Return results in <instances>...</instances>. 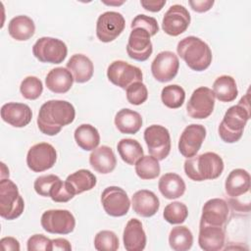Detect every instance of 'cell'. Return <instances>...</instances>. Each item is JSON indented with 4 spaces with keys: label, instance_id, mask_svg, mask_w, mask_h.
Wrapping results in <instances>:
<instances>
[{
    "label": "cell",
    "instance_id": "cell-1",
    "mask_svg": "<svg viewBox=\"0 0 251 251\" xmlns=\"http://www.w3.org/2000/svg\"><path fill=\"white\" fill-rule=\"evenodd\" d=\"M75 117L73 104L66 100H49L41 105L37 116L39 130L49 136L58 134L63 126L72 124Z\"/></svg>",
    "mask_w": 251,
    "mask_h": 251
},
{
    "label": "cell",
    "instance_id": "cell-2",
    "mask_svg": "<svg viewBox=\"0 0 251 251\" xmlns=\"http://www.w3.org/2000/svg\"><path fill=\"white\" fill-rule=\"evenodd\" d=\"M250 116L249 95L246 93L236 105L229 107L225 113L218 128L222 140L226 143L237 142L243 134V129Z\"/></svg>",
    "mask_w": 251,
    "mask_h": 251
},
{
    "label": "cell",
    "instance_id": "cell-3",
    "mask_svg": "<svg viewBox=\"0 0 251 251\" xmlns=\"http://www.w3.org/2000/svg\"><path fill=\"white\" fill-rule=\"evenodd\" d=\"M224 171V161L214 152H205L186 158L184 162L185 175L194 181H204L218 178Z\"/></svg>",
    "mask_w": 251,
    "mask_h": 251
},
{
    "label": "cell",
    "instance_id": "cell-4",
    "mask_svg": "<svg viewBox=\"0 0 251 251\" xmlns=\"http://www.w3.org/2000/svg\"><path fill=\"white\" fill-rule=\"evenodd\" d=\"M176 52L192 71H205L212 63V51L209 45L193 35L182 38L177 43Z\"/></svg>",
    "mask_w": 251,
    "mask_h": 251
},
{
    "label": "cell",
    "instance_id": "cell-5",
    "mask_svg": "<svg viewBox=\"0 0 251 251\" xmlns=\"http://www.w3.org/2000/svg\"><path fill=\"white\" fill-rule=\"evenodd\" d=\"M25 209V202L17 184L11 179L0 180V216L8 221L19 218Z\"/></svg>",
    "mask_w": 251,
    "mask_h": 251
},
{
    "label": "cell",
    "instance_id": "cell-6",
    "mask_svg": "<svg viewBox=\"0 0 251 251\" xmlns=\"http://www.w3.org/2000/svg\"><path fill=\"white\" fill-rule=\"evenodd\" d=\"M32 54L41 63L61 64L68 55V48L62 40L44 36L33 44Z\"/></svg>",
    "mask_w": 251,
    "mask_h": 251
},
{
    "label": "cell",
    "instance_id": "cell-7",
    "mask_svg": "<svg viewBox=\"0 0 251 251\" xmlns=\"http://www.w3.org/2000/svg\"><path fill=\"white\" fill-rule=\"evenodd\" d=\"M144 140L148 152L158 161L168 157L171 151V136L169 130L160 125H152L144 130Z\"/></svg>",
    "mask_w": 251,
    "mask_h": 251
},
{
    "label": "cell",
    "instance_id": "cell-8",
    "mask_svg": "<svg viewBox=\"0 0 251 251\" xmlns=\"http://www.w3.org/2000/svg\"><path fill=\"white\" fill-rule=\"evenodd\" d=\"M41 226L49 233L69 234L75 227V219L68 210L53 209L45 211L41 216Z\"/></svg>",
    "mask_w": 251,
    "mask_h": 251
},
{
    "label": "cell",
    "instance_id": "cell-9",
    "mask_svg": "<svg viewBox=\"0 0 251 251\" xmlns=\"http://www.w3.org/2000/svg\"><path fill=\"white\" fill-rule=\"evenodd\" d=\"M214 107L215 96L213 90L206 86H200L192 92L186 104V112L192 119L203 120L213 113Z\"/></svg>",
    "mask_w": 251,
    "mask_h": 251
},
{
    "label": "cell",
    "instance_id": "cell-10",
    "mask_svg": "<svg viewBox=\"0 0 251 251\" xmlns=\"http://www.w3.org/2000/svg\"><path fill=\"white\" fill-rule=\"evenodd\" d=\"M107 77L115 85L126 89L136 81H142V72L138 67L123 60L112 62L107 69Z\"/></svg>",
    "mask_w": 251,
    "mask_h": 251
},
{
    "label": "cell",
    "instance_id": "cell-11",
    "mask_svg": "<svg viewBox=\"0 0 251 251\" xmlns=\"http://www.w3.org/2000/svg\"><path fill=\"white\" fill-rule=\"evenodd\" d=\"M126 21L121 13L108 11L101 14L96 23V36L105 43L114 41L125 29Z\"/></svg>",
    "mask_w": 251,
    "mask_h": 251
},
{
    "label": "cell",
    "instance_id": "cell-12",
    "mask_svg": "<svg viewBox=\"0 0 251 251\" xmlns=\"http://www.w3.org/2000/svg\"><path fill=\"white\" fill-rule=\"evenodd\" d=\"M56 160V149L47 142L34 144L26 154V165L34 173H41L51 169L55 165Z\"/></svg>",
    "mask_w": 251,
    "mask_h": 251
},
{
    "label": "cell",
    "instance_id": "cell-13",
    "mask_svg": "<svg viewBox=\"0 0 251 251\" xmlns=\"http://www.w3.org/2000/svg\"><path fill=\"white\" fill-rule=\"evenodd\" d=\"M104 211L111 217H123L127 214L130 200L126 192L119 186H108L101 194Z\"/></svg>",
    "mask_w": 251,
    "mask_h": 251
},
{
    "label": "cell",
    "instance_id": "cell-14",
    "mask_svg": "<svg viewBox=\"0 0 251 251\" xmlns=\"http://www.w3.org/2000/svg\"><path fill=\"white\" fill-rule=\"evenodd\" d=\"M191 18L188 10L182 5H173L165 13L162 21V28L168 35L177 36L183 33L189 26Z\"/></svg>",
    "mask_w": 251,
    "mask_h": 251
},
{
    "label": "cell",
    "instance_id": "cell-15",
    "mask_svg": "<svg viewBox=\"0 0 251 251\" xmlns=\"http://www.w3.org/2000/svg\"><path fill=\"white\" fill-rule=\"evenodd\" d=\"M150 37L151 35L147 30L140 27L132 28L126 44L128 57L138 62H144L149 59L153 52Z\"/></svg>",
    "mask_w": 251,
    "mask_h": 251
},
{
    "label": "cell",
    "instance_id": "cell-16",
    "mask_svg": "<svg viewBox=\"0 0 251 251\" xmlns=\"http://www.w3.org/2000/svg\"><path fill=\"white\" fill-rule=\"evenodd\" d=\"M179 69L177 56L172 51L160 52L151 64V73L160 82H168L175 78Z\"/></svg>",
    "mask_w": 251,
    "mask_h": 251
},
{
    "label": "cell",
    "instance_id": "cell-17",
    "mask_svg": "<svg viewBox=\"0 0 251 251\" xmlns=\"http://www.w3.org/2000/svg\"><path fill=\"white\" fill-rule=\"evenodd\" d=\"M206 137V128L202 125L191 124L187 126L178 140V151L185 158L195 156L201 148Z\"/></svg>",
    "mask_w": 251,
    "mask_h": 251
},
{
    "label": "cell",
    "instance_id": "cell-18",
    "mask_svg": "<svg viewBox=\"0 0 251 251\" xmlns=\"http://www.w3.org/2000/svg\"><path fill=\"white\" fill-rule=\"evenodd\" d=\"M229 215L228 204L222 198L208 200L202 208L200 224L224 226Z\"/></svg>",
    "mask_w": 251,
    "mask_h": 251
},
{
    "label": "cell",
    "instance_id": "cell-19",
    "mask_svg": "<svg viewBox=\"0 0 251 251\" xmlns=\"http://www.w3.org/2000/svg\"><path fill=\"white\" fill-rule=\"evenodd\" d=\"M226 232L224 226L200 224L198 244L204 251H219L224 249Z\"/></svg>",
    "mask_w": 251,
    "mask_h": 251
},
{
    "label": "cell",
    "instance_id": "cell-20",
    "mask_svg": "<svg viewBox=\"0 0 251 251\" xmlns=\"http://www.w3.org/2000/svg\"><path fill=\"white\" fill-rule=\"evenodd\" d=\"M2 120L14 127H25L32 119V112L28 105L9 102L1 108Z\"/></svg>",
    "mask_w": 251,
    "mask_h": 251
},
{
    "label": "cell",
    "instance_id": "cell-21",
    "mask_svg": "<svg viewBox=\"0 0 251 251\" xmlns=\"http://www.w3.org/2000/svg\"><path fill=\"white\" fill-rule=\"evenodd\" d=\"M131 205L135 214L143 218H149L158 212L160 200L153 191L141 189L132 195Z\"/></svg>",
    "mask_w": 251,
    "mask_h": 251
},
{
    "label": "cell",
    "instance_id": "cell-22",
    "mask_svg": "<svg viewBox=\"0 0 251 251\" xmlns=\"http://www.w3.org/2000/svg\"><path fill=\"white\" fill-rule=\"evenodd\" d=\"M123 241L126 250L141 251L146 245V234L138 219H130L124 229Z\"/></svg>",
    "mask_w": 251,
    "mask_h": 251
},
{
    "label": "cell",
    "instance_id": "cell-23",
    "mask_svg": "<svg viewBox=\"0 0 251 251\" xmlns=\"http://www.w3.org/2000/svg\"><path fill=\"white\" fill-rule=\"evenodd\" d=\"M89 164L95 172L107 175L115 170L117 159L111 147L102 145L92 150L89 155Z\"/></svg>",
    "mask_w": 251,
    "mask_h": 251
},
{
    "label": "cell",
    "instance_id": "cell-24",
    "mask_svg": "<svg viewBox=\"0 0 251 251\" xmlns=\"http://www.w3.org/2000/svg\"><path fill=\"white\" fill-rule=\"evenodd\" d=\"M250 189V175L246 170L234 169L226 178L225 190L230 198H237Z\"/></svg>",
    "mask_w": 251,
    "mask_h": 251
},
{
    "label": "cell",
    "instance_id": "cell-25",
    "mask_svg": "<svg viewBox=\"0 0 251 251\" xmlns=\"http://www.w3.org/2000/svg\"><path fill=\"white\" fill-rule=\"evenodd\" d=\"M67 69L74 76V80L77 83H84L93 75L94 67L91 60L83 54L73 55L68 63Z\"/></svg>",
    "mask_w": 251,
    "mask_h": 251
},
{
    "label": "cell",
    "instance_id": "cell-26",
    "mask_svg": "<svg viewBox=\"0 0 251 251\" xmlns=\"http://www.w3.org/2000/svg\"><path fill=\"white\" fill-rule=\"evenodd\" d=\"M74 76L67 68L58 67L52 69L46 75L45 84L47 88L58 94L68 92L74 83Z\"/></svg>",
    "mask_w": 251,
    "mask_h": 251
},
{
    "label": "cell",
    "instance_id": "cell-27",
    "mask_svg": "<svg viewBox=\"0 0 251 251\" xmlns=\"http://www.w3.org/2000/svg\"><path fill=\"white\" fill-rule=\"evenodd\" d=\"M161 194L166 199H176L181 197L185 192V182L180 176L175 173H167L161 176L158 182Z\"/></svg>",
    "mask_w": 251,
    "mask_h": 251
},
{
    "label": "cell",
    "instance_id": "cell-28",
    "mask_svg": "<svg viewBox=\"0 0 251 251\" xmlns=\"http://www.w3.org/2000/svg\"><path fill=\"white\" fill-rule=\"evenodd\" d=\"M115 126L121 133L135 134L142 126L141 115L133 110L124 108L115 116Z\"/></svg>",
    "mask_w": 251,
    "mask_h": 251
},
{
    "label": "cell",
    "instance_id": "cell-29",
    "mask_svg": "<svg viewBox=\"0 0 251 251\" xmlns=\"http://www.w3.org/2000/svg\"><path fill=\"white\" fill-rule=\"evenodd\" d=\"M8 32L12 38L18 41L28 40L35 32L34 22L25 15L16 16L9 22Z\"/></svg>",
    "mask_w": 251,
    "mask_h": 251
},
{
    "label": "cell",
    "instance_id": "cell-30",
    "mask_svg": "<svg viewBox=\"0 0 251 251\" xmlns=\"http://www.w3.org/2000/svg\"><path fill=\"white\" fill-rule=\"evenodd\" d=\"M213 93L221 102H232L238 94L235 79L227 75L217 77L213 83Z\"/></svg>",
    "mask_w": 251,
    "mask_h": 251
},
{
    "label": "cell",
    "instance_id": "cell-31",
    "mask_svg": "<svg viewBox=\"0 0 251 251\" xmlns=\"http://www.w3.org/2000/svg\"><path fill=\"white\" fill-rule=\"evenodd\" d=\"M74 136L78 147L84 151H92L100 143V134L97 128L89 124L78 126L75 130Z\"/></svg>",
    "mask_w": 251,
    "mask_h": 251
},
{
    "label": "cell",
    "instance_id": "cell-32",
    "mask_svg": "<svg viewBox=\"0 0 251 251\" xmlns=\"http://www.w3.org/2000/svg\"><path fill=\"white\" fill-rule=\"evenodd\" d=\"M66 181L76 195L84 191L91 190L96 185L97 179L94 174H92L90 171L80 169L68 176Z\"/></svg>",
    "mask_w": 251,
    "mask_h": 251
},
{
    "label": "cell",
    "instance_id": "cell-33",
    "mask_svg": "<svg viewBox=\"0 0 251 251\" xmlns=\"http://www.w3.org/2000/svg\"><path fill=\"white\" fill-rule=\"evenodd\" d=\"M117 149L122 160L127 165H135V163L144 155L140 143L132 138H123L117 144Z\"/></svg>",
    "mask_w": 251,
    "mask_h": 251
},
{
    "label": "cell",
    "instance_id": "cell-34",
    "mask_svg": "<svg viewBox=\"0 0 251 251\" xmlns=\"http://www.w3.org/2000/svg\"><path fill=\"white\" fill-rule=\"evenodd\" d=\"M169 244L175 251H187L193 244L191 230L185 226H177L171 229L169 234Z\"/></svg>",
    "mask_w": 251,
    "mask_h": 251
},
{
    "label": "cell",
    "instance_id": "cell-35",
    "mask_svg": "<svg viewBox=\"0 0 251 251\" xmlns=\"http://www.w3.org/2000/svg\"><path fill=\"white\" fill-rule=\"evenodd\" d=\"M135 173L141 179L149 180L156 178L161 172L159 161L153 156H142L135 163Z\"/></svg>",
    "mask_w": 251,
    "mask_h": 251
},
{
    "label": "cell",
    "instance_id": "cell-36",
    "mask_svg": "<svg viewBox=\"0 0 251 251\" xmlns=\"http://www.w3.org/2000/svg\"><path fill=\"white\" fill-rule=\"evenodd\" d=\"M161 99L166 107L177 109L182 106L185 100V91L177 84H170L162 89Z\"/></svg>",
    "mask_w": 251,
    "mask_h": 251
},
{
    "label": "cell",
    "instance_id": "cell-37",
    "mask_svg": "<svg viewBox=\"0 0 251 251\" xmlns=\"http://www.w3.org/2000/svg\"><path fill=\"white\" fill-rule=\"evenodd\" d=\"M163 217L166 222L172 225H178L185 222L188 217V210L185 204L175 201L168 204L163 212Z\"/></svg>",
    "mask_w": 251,
    "mask_h": 251
},
{
    "label": "cell",
    "instance_id": "cell-38",
    "mask_svg": "<svg viewBox=\"0 0 251 251\" xmlns=\"http://www.w3.org/2000/svg\"><path fill=\"white\" fill-rule=\"evenodd\" d=\"M20 91L24 98L27 100H35L40 97L43 91L42 81L33 75H28L23 79L20 85Z\"/></svg>",
    "mask_w": 251,
    "mask_h": 251
},
{
    "label": "cell",
    "instance_id": "cell-39",
    "mask_svg": "<svg viewBox=\"0 0 251 251\" xmlns=\"http://www.w3.org/2000/svg\"><path fill=\"white\" fill-rule=\"evenodd\" d=\"M119 246V238L112 230H101L94 237V247L98 251H116Z\"/></svg>",
    "mask_w": 251,
    "mask_h": 251
},
{
    "label": "cell",
    "instance_id": "cell-40",
    "mask_svg": "<svg viewBox=\"0 0 251 251\" xmlns=\"http://www.w3.org/2000/svg\"><path fill=\"white\" fill-rule=\"evenodd\" d=\"M126 99L131 105H141L148 98V90L142 81L130 84L126 89Z\"/></svg>",
    "mask_w": 251,
    "mask_h": 251
},
{
    "label": "cell",
    "instance_id": "cell-41",
    "mask_svg": "<svg viewBox=\"0 0 251 251\" xmlns=\"http://www.w3.org/2000/svg\"><path fill=\"white\" fill-rule=\"evenodd\" d=\"M60 179L58 176L55 175H44L36 177L33 183V188L35 192L43 197H50V193L55 185V183Z\"/></svg>",
    "mask_w": 251,
    "mask_h": 251
},
{
    "label": "cell",
    "instance_id": "cell-42",
    "mask_svg": "<svg viewBox=\"0 0 251 251\" xmlns=\"http://www.w3.org/2000/svg\"><path fill=\"white\" fill-rule=\"evenodd\" d=\"M75 196V192L71 188V186L68 184V182L62 181L61 178L55 183L51 193H50V198L54 202L58 203H65L70 201Z\"/></svg>",
    "mask_w": 251,
    "mask_h": 251
},
{
    "label": "cell",
    "instance_id": "cell-43",
    "mask_svg": "<svg viewBox=\"0 0 251 251\" xmlns=\"http://www.w3.org/2000/svg\"><path fill=\"white\" fill-rule=\"evenodd\" d=\"M140 27L149 32L151 36H154L159 31V25L157 23V20L153 17H149L143 14L137 15L131 22L130 28H136Z\"/></svg>",
    "mask_w": 251,
    "mask_h": 251
},
{
    "label": "cell",
    "instance_id": "cell-44",
    "mask_svg": "<svg viewBox=\"0 0 251 251\" xmlns=\"http://www.w3.org/2000/svg\"><path fill=\"white\" fill-rule=\"evenodd\" d=\"M26 249L28 251H52V239L46 237L43 234H33L27 239Z\"/></svg>",
    "mask_w": 251,
    "mask_h": 251
},
{
    "label": "cell",
    "instance_id": "cell-45",
    "mask_svg": "<svg viewBox=\"0 0 251 251\" xmlns=\"http://www.w3.org/2000/svg\"><path fill=\"white\" fill-rule=\"evenodd\" d=\"M213 0H190L188 1V4L190 5L191 9L197 13H204L209 11L213 5Z\"/></svg>",
    "mask_w": 251,
    "mask_h": 251
},
{
    "label": "cell",
    "instance_id": "cell-46",
    "mask_svg": "<svg viewBox=\"0 0 251 251\" xmlns=\"http://www.w3.org/2000/svg\"><path fill=\"white\" fill-rule=\"evenodd\" d=\"M140 4L141 6L149 11V12H153V13H156V12H159L163 9V7L165 6L166 4V1L162 0V1H156V0H141L140 1Z\"/></svg>",
    "mask_w": 251,
    "mask_h": 251
},
{
    "label": "cell",
    "instance_id": "cell-47",
    "mask_svg": "<svg viewBox=\"0 0 251 251\" xmlns=\"http://www.w3.org/2000/svg\"><path fill=\"white\" fill-rule=\"evenodd\" d=\"M3 250H14L19 251L20 250V243L15 237H3L0 241Z\"/></svg>",
    "mask_w": 251,
    "mask_h": 251
},
{
    "label": "cell",
    "instance_id": "cell-48",
    "mask_svg": "<svg viewBox=\"0 0 251 251\" xmlns=\"http://www.w3.org/2000/svg\"><path fill=\"white\" fill-rule=\"evenodd\" d=\"M52 245H53V250H65V251L72 250L71 243L69 242V240L65 238L52 239Z\"/></svg>",
    "mask_w": 251,
    "mask_h": 251
},
{
    "label": "cell",
    "instance_id": "cell-49",
    "mask_svg": "<svg viewBox=\"0 0 251 251\" xmlns=\"http://www.w3.org/2000/svg\"><path fill=\"white\" fill-rule=\"evenodd\" d=\"M105 4H107V5H117V6H119V5H122V4H124V1L123 2H104Z\"/></svg>",
    "mask_w": 251,
    "mask_h": 251
}]
</instances>
